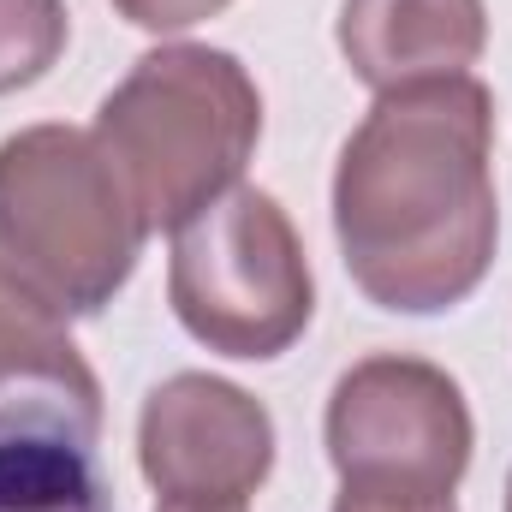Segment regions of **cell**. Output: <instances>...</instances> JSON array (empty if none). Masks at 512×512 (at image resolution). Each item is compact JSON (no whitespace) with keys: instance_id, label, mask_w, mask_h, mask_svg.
<instances>
[{"instance_id":"6da1fadb","label":"cell","mask_w":512,"mask_h":512,"mask_svg":"<svg viewBox=\"0 0 512 512\" xmlns=\"http://www.w3.org/2000/svg\"><path fill=\"white\" fill-rule=\"evenodd\" d=\"M495 96L477 78L387 90L334 167V239L352 286L399 316L465 304L495 268Z\"/></svg>"},{"instance_id":"7a4b0ae2","label":"cell","mask_w":512,"mask_h":512,"mask_svg":"<svg viewBox=\"0 0 512 512\" xmlns=\"http://www.w3.org/2000/svg\"><path fill=\"white\" fill-rule=\"evenodd\" d=\"M90 137L126 179L143 227L179 233L239 185L262 137V96L227 48L167 42L108 90Z\"/></svg>"},{"instance_id":"3957f363","label":"cell","mask_w":512,"mask_h":512,"mask_svg":"<svg viewBox=\"0 0 512 512\" xmlns=\"http://www.w3.org/2000/svg\"><path fill=\"white\" fill-rule=\"evenodd\" d=\"M143 215L90 131L24 126L0 143V268L60 316L114 304L143 256Z\"/></svg>"},{"instance_id":"277c9868","label":"cell","mask_w":512,"mask_h":512,"mask_svg":"<svg viewBox=\"0 0 512 512\" xmlns=\"http://www.w3.org/2000/svg\"><path fill=\"white\" fill-rule=\"evenodd\" d=\"M167 298L197 346L245 364L280 358L316 316L304 245L286 209L256 185H233L173 233Z\"/></svg>"},{"instance_id":"5b68a950","label":"cell","mask_w":512,"mask_h":512,"mask_svg":"<svg viewBox=\"0 0 512 512\" xmlns=\"http://www.w3.org/2000/svg\"><path fill=\"white\" fill-rule=\"evenodd\" d=\"M328 459L346 489L453 495L471 471V405L459 382L423 358H364L328 399Z\"/></svg>"},{"instance_id":"8992f818","label":"cell","mask_w":512,"mask_h":512,"mask_svg":"<svg viewBox=\"0 0 512 512\" xmlns=\"http://www.w3.org/2000/svg\"><path fill=\"white\" fill-rule=\"evenodd\" d=\"M137 465L173 507H245L274 471V417L221 376H167L143 399Z\"/></svg>"},{"instance_id":"52a82bcc","label":"cell","mask_w":512,"mask_h":512,"mask_svg":"<svg viewBox=\"0 0 512 512\" xmlns=\"http://www.w3.org/2000/svg\"><path fill=\"white\" fill-rule=\"evenodd\" d=\"M334 36L352 78L387 96L435 78H471V66L489 48V6L483 0H346Z\"/></svg>"},{"instance_id":"ba28073f","label":"cell","mask_w":512,"mask_h":512,"mask_svg":"<svg viewBox=\"0 0 512 512\" xmlns=\"http://www.w3.org/2000/svg\"><path fill=\"white\" fill-rule=\"evenodd\" d=\"M102 417L60 393L0 399V512H114Z\"/></svg>"},{"instance_id":"9c48e42d","label":"cell","mask_w":512,"mask_h":512,"mask_svg":"<svg viewBox=\"0 0 512 512\" xmlns=\"http://www.w3.org/2000/svg\"><path fill=\"white\" fill-rule=\"evenodd\" d=\"M30 382L36 393H60L102 417V382L84 364L78 340L66 334V316L30 292L12 268H0V387Z\"/></svg>"},{"instance_id":"30bf717a","label":"cell","mask_w":512,"mask_h":512,"mask_svg":"<svg viewBox=\"0 0 512 512\" xmlns=\"http://www.w3.org/2000/svg\"><path fill=\"white\" fill-rule=\"evenodd\" d=\"M66 6L60 0H0V96L30 90L66 54Z\"/></svg>"},{"instance_id":"8fae6325","label":"cell","mask_w":512,"mask_h":512,"mask_svg":"<svg viewBox=\"0 0 512 512\" xmlns=\"http://www.w3.org/2000/svg\"><path fill=\"white\" fill-rule=\"evenodd\" d=\"M233 0H114V12L137 24V30H155V36H173V30H191L215 12H227Z\"/></svg>"},{"instance_id":"7c38bea8","label":"cell","mask_w":512,"mask_h":512,"mask_svg":"<svg viewBox=\"0 0 512 512\" xmlns=\"http://www.w3.org/2000/svg\"><path fill=\"white\" fill-rule=\"evenodd\" d=\"M334 512H459L453 495H387V489H346L334 495Z\"/></svg>"},{"instance_id":"4fadbf2b","label":"cell","mask_w":512,"mask_h":512,"mask_svg":"<svg viewBox=\"0 0 512 512\" xmlns=\"http://www.w3.org/2000/svg\"><path fill=\"white\" fill-rule=\"evenodd\" d=\"M155 512H245V507H173V501H161Z\"/></svg>"},{"instance_id":"5bb4252c","label":"cell","mask_w":512,"mask_h":512,"mask_svg":"<svg viewBox=\"0 0 512 512\" xmlns=\"http://www.w3.org/2000/svg\"><path fill=\"white\" fill-rule=\"evenodd\" d=\"M507 512H512V483H507Z\"/></svg>"}]
</instances>
